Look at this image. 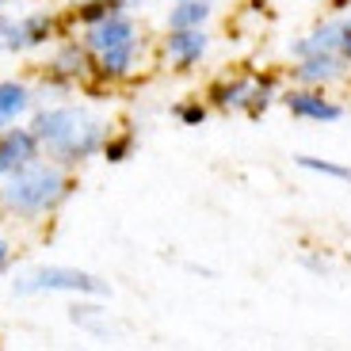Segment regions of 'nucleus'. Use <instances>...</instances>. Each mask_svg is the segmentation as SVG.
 <instances>
[{"instance_id":"nucleus-1","label":"nucleus","mask_w":351,"mask_h":351,"mask_svg":"<svg viewBox=\"0 0 351 351\" xmlns=\"http://www.w3.org/2000/svg\"><path fill=\"white\" fill-rule=\"evenodd\" d=\"M35 130L38 138H46L65 153H88L96 145V123H88L80 111H46L38 114Z\"/></svg>"},{"instance_id":"nucleus-2","label":"nucleus","mask_w":351,"mask_h":351,"mask_svg":"<svg viewBox=\"0 0 351 351\" xmlns=\"http://www.w3.org/2000/svg\"><path fill=\"white\" fill-rule=\"evenodd\" d=\"M58 195H62V176L53 168H23L4 187V202L16 206V210H43Z\"/></svg>"},{"instance_id":"nucleus-3","label":"nucleus","mask_w":351,"mask_h":351,"mask_svg":"<svg viewBox=\"0 0 351 351\" xmlns=\"http://www.w3.org/2000/svg\"><path fill=\"white\" fill-rule=\"evenodd\" d=\"M16 290H88V294H104V282L84 271H73V267H43V271L27 275Z\"/></svg>"},{"instance_id":"nucleus-4","label":"nucleus","mask_w":351,"mask_h":351,"mask_svg":"<svg viewBox=\"0 0 351 351\" xmlns=\"http://www.w3.org/2000/svg\"><path fill=\"white\" fill-rule=\"evenodd\" d=\"M202 50H206V35H202L199 27H184V31H176V35L168 38V58L180 62V65L195 62Z\"/></svg>"},{"instance_id":"nucleus-5","label":"nucleus","mask_w":351,"mask_h":351,"mask_svg":"<svg viewBox=\"0 0 351 351\" xmlns=\"http://www.w3.org/2000/svg\"><path fill=\"white\" fill-rule=\"evenodd\" d=\"M31 153H35V138L31 134H8V138L0 141V172L23 165Z\"/></svg>"},{"instance_id":"nucleus-6","label":"nucleus","mask_w":351,"mask_h":351,"mask_svg":"<svg viewBox=\"0 0 351 351\" xmlns=\"http://www.w3.org/2000/svg\"><path fill=\"white\" fill-rule=\"evenodd\" d=\"M123 43H134V31L126 19H111V23L92 31V46L96 50H111V46H123Z\"/></svg>"},{"instance_id":"nucleus-7","label":"nucleus","mask_w":351,"mask_h":351,"mask_svg":"<svg viewBox=\"0 0 351 351\" xmlns=\"http://www.w3.org/2000/svg\"><path fill=\"white\" fill-rule=\"evenodd\" d=\"M290 111H294V114H306V119H325V123L340 119V107H336V104H325L321 96H290Z\"/></svg>"},{"instance_id":"nucleus-8","label":"nucleus","mask_w":351,"mask_h":351,"mask_svg":"<svg viewBox=\"0 0 351 351\" xmlns=\"http://www.w3.org/2000/svg\"><path fill=\"white\" fill-rule=\"evenodd\" d=\"M206 16H210V4H202V0H184V4L168 16V23H172L176 31H184V27H199Z\"/></svg>"},{"instance_id":"nucleus-9","label":"nucleus","mask_w":351,"mask_h":351,"mask_svg":"<svg viewBox=\"0 0 351 351\" xmlns=\"http://www.w3.org/2000/svg\"><path fill=\"white\" fill-rule=\"evenodd\" d=\"M27 107V92L19 84H0V126L12 123L19 111Z\"/></svg>"},{"instance_id":"nucleus-10","label":"nucleus","mask_w":351,"mask_h":351,"mask_svg":"<svg viewBox=\"0 0 351 351\" xmlns=\"http://www.w3.org/2000/svg\"><path fill=\"white\" fill-rule=\"evenodd\" d=\"M336 62L328 58V53H321V58H309L306 65L298 69V77H306V80H328V77H336Z\"/></svg>"},{"instance_id":"nucleus-11","label":"nucleus","mask_w":351,"mask_h":351,"mask_svg":"<svg viewBox=\"0 0 351 351\" xmlns=\"http://www.w3.org/2000/svg\"><path fill=\"white\" fill-rule=\"evenodd\" d=\"M130 53H134V43H123V46H111V50H104V69H107V73H126V65H130Z\"/></svg>"},{"instance_id":"nucleus-12","label":"nucleus","mask_w":351,"mask_h":351,"mask_svg":"<svg viewBox=\"0 0 351 351\" xmlns=\"http://www.w3.org/2000/svg\"><path fill=\"white\" fill-rule=\"evenodd\" d=\"M27 23H16V19H0V50L8 46H23L27 43Z\"/></svg>"},{"instance_id":"nucleus-13","label":"nucleus","mask_w":351,"mask_h":351,"mask_svg":"<svg viewBox=\"0 0 351 351\" xmlns=\"http://www.w3.org/2000/svg\"><path fill=\"white\" fill-rule=\"evenodd\" d=\"M302 168H313V172H325V176H336V180H351V168H340V165H328V160H313V157H302Z\"/></svg>"},{"instance_id":"nucleus-14","label":"nucleus","mask_w":351,"mask_h":351,"mask_svg":"<svg viewBox=\"0 0 351 351\" xmlns=\"http://www.w3.org/2000/svg\"><path fill=\"white\" fill-rule=\"evenodd\" d=\"M340 50L351 58V27H343V35H340Z\"/></svg>"},{"instance_id":"nucleus-15","label":"nucleus","mask_w":351,"mask_h":351,"mask_svg":"<svg viewBox=\"0 0 351 351\" xmlns=\"http://www.w3.org/2000/svg\"><path fill=\"white\" fill-rule=\"evenodd\" d=\"M4 252H8V245H4V241H0V260H4Z\"/></svg>"}]
</instances>
